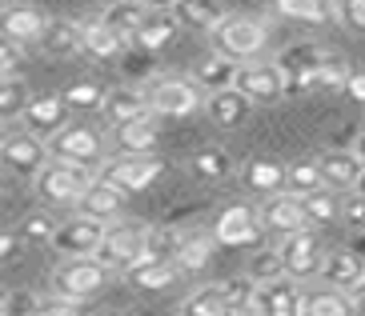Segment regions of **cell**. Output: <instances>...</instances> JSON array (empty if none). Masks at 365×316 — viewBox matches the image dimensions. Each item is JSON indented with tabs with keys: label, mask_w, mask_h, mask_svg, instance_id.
I'll use <instances>...</instances> for the list:
<instances>
[{
	"label": "cell",
	"mask_w": 365,
	"mask_h": 316,
	"mask_svg": "<svg viewBox=\"0 0 365 316\" xmlns=\"http://www.w3.org/2000/svg\"><path fill=\"white\" fill-rule=\"evenodd\" d=\"M241 316H253V312H241Z\"/></svg>",
	"instance_id": "obj_56"
},
{
	"label": "cell",
	"mask_w": 365,
	"mask_h": 316,
	"mask_svg": "<svg viewBox=\"0 0 365 316\" xmlns=\"http://www.w3.org/2000/svg\"><path fill=\"white\" fill-rule=\"evenodd\" d=\"M189 172H193L197 180H209V184H213V180H225L229 172H233V157H229L225 148L205 144L189 157Z\"/></svg>",
	"instance_id": "obj_33"
},
{
	"label": "cell",
	"mask_w": 365,
	"mask_h": 316,
	"mask_svg": "<svg viewBox=\"0 0 365 316\" xmlns=\"http://www.w3.org/2000/svg\"><path fill=\"white\" fill-rule=\"evenodd\" d=\"M181 241H185L181 228H149V236H145V256H153V260H177Z\"/></svg>",
	"instance_id": "obj_41"
},
{
	"label": "cell",
	"mask_w": 365,
	"mask_h": 316,
	"mask_svg": "<svg viewBox=\"0 0 365 316\" xmlns=\"http://www.w3.org/2000/svg\"><path fill=\"white\" fill-rule=\"evenodd\" d=\"M301 293L305 288L289 276H277V280H265V285L253 288V316H301Z\"/></svg>",
	"instance_id": "obj_15"
},
{
	"label": "cell",
	"mask_w": 365,
	"mask_h": 316,
	"mask_svg": "<svg viewBox=\"0 0 365 316\" xmlns=\"http://www.w3.org/2000/svg\"><path fill=\"white\" fill-rule=\"evenodd\" d=\"M108 280H113V268H105L97 256H65L53 268V296L85 305L97 293H105Z\"/></svg>",
	"instance_id": "obj_2"
},
{
	"label": "cell",
	"mask_w": 365,
	"mask_h": 316,
	"mask_svg": "<svg viewBox=\"0 0 365 316\" xmlns=\"http://www.w3.org/2000/svg\"><path fill=\"white\" fill-rule=\"evenodd\" d=\"M56 232V221L48 212H33V216H24L21 221V241L24 244H48Z\"/></svg>",
	"instance_id": "obj_43"
},
{
	"label": "cell",
	"mask_w": 365,
	"mask_h": 316,
	"mask_svg": "<svg viewBox=\"0 0 365 316\" xmlns=\"http://www.w3.org/2000/svg\"><path fill=\"white\" fill-rule=\"evenodd\" d=\"M93 177H97V172L85 169V164L48 160V164H44V169L33 177V189H36V196H41L44 204H53V209H68V204L76 209L81 192L93 184Z\"/></svg>",
	"instance_id": "obj_4"
},
{
	"label": "cell",
	"mask_w": 365,
	"mask_h": 316,
	"mask_svg": "<svg viewBox=\"0 0 365 316\" xmlns=\"http://www.w3.org/2000/svg\"><path fill=\"white\" fill-rule=\"evenodd\" d=\"M317 189H325V184H322V169H317V157L285 164V192L305 196V192H317Z\"/></svg>",
	"instance_id": "obj_39"
},
{
	"label": "cell",
	"mask_w": 365,
	"mask_h": 316,
	"mask_svg": "<svg viewBox=\"0 0 365 316\" xmlns=\"http://www.w3.org/2000/svg\"><path fill=\"white\" fill-rule=\"evenodd\" d=\"M61 96H65L68 112H93V108H101V100H105V88H101L97 80H73Z\"/></svg>",
	"instance_id": "obj_40"
},
{
	"label": "cell",
	"mask_w": 365,
	"mask_h": 316,
	"mask_svg": "<svg viewBox=\"0 0 365 316\" xmlns=\"http://www.w3.org/2000/svg\"><path fill=\"white\" fill-rule=\"evenodd\" d=\"M354 296L341 288H305L301 293V316H354Z\"/></svg>",
	"instance_id": "obj_28"
},
{
	"label": "cell",
	"mask_w": 365,
	"mask_h": 316,
	"mask_svg": "<svg viewBox=\"0 0 365 316\" xmlns=\"http://www.w3.org/2000/svg\"><path fill=\"white\" fill-rule=\"evenodd\" d=\"M322 285L341 288V293H354L365 280V256H357L354 248H337V253H325L322 260Z\"/></svg>",
	"instance_id": "obj_21"
},
{
	"label": "cell",
	"mask_w": 365,
	"mask_h": 316,
	"mask_svg": "<svg viewBox=\"0 0 365 316\" xmlns=\"http://www.w3.org/2000/svg\"><path fill=\"white\" fill-rule=\"evenodd\" d=\"M120 56H125L120 73L129 76V80H137V76H149L153 73V56H157V53H145V48H137V44H133V53H120Z\"/></svg>",
	"instance_id": "obj_47"
},
{
	"label": "cell",
	"mask_w": 365,
	"mask_h": 316,
	"mask_svg": "<svg viewBox=\"0 0 365 316\" xmlns=\"http://www.w3.org/2000/svg\"><path fill=\"white\" fill-rule=\"evenodd\" d=\"M354 152H357V160L365 164V128H361V132L354 137Z\"/></svg>",
	"instance_id": "obj_52"
},
{
	"label": "cell",
	"mask_w": 365,
	"mask_h": 316,
	"mask_svg": "<svg viewBox=\"0 0 365 316\" xmlns=\"http://www.w3.org/2000/svg\"><path fill=\"white\" fill-rule=\"evenodd\" d=\"M277 256H281V268L289 280H313V276L322 273V260H325V248H322V236L317 228H301V232H289V236H281L277 244Z\"/></svg>",
	"instance_id": "obj_9"
},
{
	"label": "cell",
	"mask_w": 365,
	"mask_h": 316,
	"mask_svg": "<svg viewBox=\"0 0 365 316\" xmlns=\"http://www.w3.org/2000/svg\"><path fill=\"white\" fill-rule=\"evenodd\" d=\"M333 16H337L349 32L365 36V0H333Z\"/></svg>",
	"instance_id": "obj_44"
},
{
	"label": "cell",
	"mask_w": 365,
	"mask_h": 316,
	"mask_svg": "<svg viewBox=\"0 0 365 316\" xmlns=\"http://www.w3.org/2000/svg\"><path fill=\"white\" fill-rule=\"evenodd\" d=\"M261 216L253 204H229V209L217 212L213 221V241L225 244V248H249V244L261 241Z\"/></svg>",
	"instance_id": "obj_13"
},
{
	"label": "cell",
	"mask_w": 365,
	"mask_h": 316,
	"mask_svg": "<svg viewBox=\"0 0 365 316\" xmlns=\"http://www.w3.org/2000/svg\"><path fill=\"white\" fill-rule=\"evenodd\" d=\"M48 160H53V157H48V144H44L41 137H33L29 128L0 132V169H9L12 177L33 180Z\"/></svg>",
	"instance_id": "obj_7"
},
{
	"label": "cell",
	"mask_w": 365,
	"mask_h": 316,
	"mask_svg": "<svg viewBox=\"0 0 365 316\" xmlns=\"http://www.w3.org/2000/svg\"><path fill=\"white\" fill-rule=\"evenodd\" d=\"M24 64V44L9 41L4 32H0V76H16Z\"/></svg>",
	"instance_id": "obj_45"
},
{
	"label": "cell",
	"mask_w": 365,
	"mask_h": 316,
	"mask_svg": "<svg viewBox=\"0 0 365 316\" xmlns=\"http://www.w3.org/2000/svg\"><path fill=\"white\" fill-rule=\"evenodd\" d=\"M41 53L44 56H53V60H68V56L76 53H85V24H76V21H48L44 24V36L41 41Z\"/></svg>",
	"instance_id": "obj_23"
},
{
	"label": "cell",
	"mask_w": 365,
	"mask_h": 316,
	"mask_svg": "<svg viewBox=\"0 0 365 316\" xmlns=\"http://www.w3.org/2000/svg\"><path fill=\"white\" fill-rule=\"evenodd\" d=\"M209 41H213V53L245 64V60H257V53L265 48L269 24L257 21V16H221V24L209 32Z\"/></svg>",
	"instance_id": "obj_3"
},
{
	"label": "cell",
	"mask_w": 365,
	"mask_h": 316,
	"mask_svg": "<svg viewBox=\"0 0 365 316\" xmlns=\"http://www.w3.org/2000/svg\"><path fill=\"white\" fill-rule=\"evenodd\" d=\"M317 169H322V184L329 192H354L357 177H361V160H357L354 148H333L317 157Z\"/></svg>",
	"instance_id": "obj_19"
},
{
	"label": "cell",
	"mask_w": 365,
	"mask_h": 316,
	"mask_svg": "<svg viewBox=\"0 0 365 316\" xmlns=\"http://www.w3.org/2000/svg\"><path fill=\"white\" fill-rule=\"evenodd\" d=\"M161 144V128H157V116H145V120H133V125L117 128V148L129 152V157H149Z\"/></svg>",
	"instance_id": "obj_29"
},
{
	"label": "cell",
	"mask_w": 365,
	"mask_h": 316,
	"mask_svg": "<svg viewBox=\"0 0 365 316\" xmlns=\"http://www.w3.org/2000/svg\"><path fill=\"white\" fill-rule=\"evenodd\" d=\"M161 172H165V160L157 157V152H149V157H129V152H120L117 160L101 164V177H105L108 184H117L125 196H129V192H145Z\"/></svg>",
	"instance_id": "obj_11"
},
{
	"label": "cell",
	"mask_w": 365,
	"mask_h": 316,
	"mask_svg": "<svg viewBox=\"0 0 365 316\" xmlns=\"http://www.w3.org/2000/svg\"><path fill=\"white\" fill-rule=\"evenodd\" d=\"M241 184H245V192H253L261 201L273 196V192H285V164L273 157H253L241 169Z\"/></svg>",
	"instance_id": "obj_25"
},
{
	"label": "cell",
	"mask_w": 365,
	"mask_h": 316,
	"mask_svg": "<svg viewBox=\"0 0 365 316\" xmlns=\"http://www.w3.org/2000/svg\"><path fill=\"white\" fill-rule=\"evenodd\" d=\"M329 48H322L317 41H297V44H285L273 64L285 73V96H309L313 93V76L317 68L325 64Z\"/></svg>",
	"instance_id": "obj_5"
},
{
	"label": "cell",
	"mask_w": 365,
	"mask_h": 316,
	"mask_svg": "<svg viewBox=\"0 0 365 316\" xmlns=\"http://www.w3.org/2000/svg\"><path fill=\"white\" fill-rule=\"evenodd\" d=\"M29 100H33V93H29V85L21 76H0V125L21 120Z\"/></svg>",
	"instance_id": "obj_37"
},
{
	"label": "cell",
	"mask_w": 365,
	"mask_h": 316,
	"mask_svg": "<svg viewBox=\"0 0 365 316\" xmlns=\"http://www.w3.org/2000/svg\"><path fill=\"white\" fill-rule=\"evenodd\" d=\"M125 280H129L133 288H140V293H161V288H169L177 276H181V268H177V260H153V256H140L133 268H125Z\"/></svg>",
	"instance_id": "obj_27"
},
{
	"label": "cell",
	"mask_w": 365,
	"mask_h": 316,
	"mask_svg": "<svg viewBox=\"0 0 365 316\" xmlns=\"http://www.w3.org/2000/svg\"><path fill=\"white\" fill-rule=\"evenodd\" d=\"M257 216H261V228L281 232V236L309 228V216H305V209H301L297 192H273V196H265L261 209H257Z\"/></svg>",
	"instance_id": "obj_16"
},
{
	"label": "cell",
	"mask_w": 365,
	"mask_h": 316,
	"mask_svg": "<svg viewBox=\"0 0 365 316\" xmlns=\"http://www.w3.org/2000/svg\"><path fill=\"white\" fill-rule=\"evenodd\" d=\"M301 209L309 216V228H325V224L341 221V201H337V192H329V189L305 192V196H301Z\"/></svg>",
	"instance_id": "obj_36"
},
{
	"label": "cell",
	"mask_w": 365,
	"mask_h": 316,
	"mask_svg": "<svg viewBox=\"0 0 365 316\" xmlns=\"http://www.w3.org/2000/svg\"><path fill=\"white\" fill-rule=\"evenodd\" d=\"M140 4H145V9H173L177 0H140Z\"/></svg>",
	"instance_id": "obj_53"
},
{
	"label": "cell",
	"mask_w": 365,
	"mask_h": 316,
	"mask_svg": "<svg viewBox=\"0 0 365 316\" xmlns=\"http://www.w3.org/2000/svg\"><path fill=\"white\" fill-rule=\"evenodd\" d=\"M21 253H24V241H21V232H9V228H0V264L16 260Z\"/></svg>",
	"instance_id": "obj_50"
},
{
	"label": "cell",
	"mask_w": 365,
	"mask_h": 316,
	"mask_svg": "<svg viewBox=\"0 0 365 316\" xmlns=\"http://www.w3.org/2000/svg\"><path fill=\"white\" fill-rule=\"evenodd\" d=\"M44 12L33 9V4H9V9H0V32L16 44H36L44 36Z\"/></svg>",
	"instance_id": "obj_22"
},
{
	"label": "cell",
	"mask_w": 365,
	"mask_h": 316,
	"mask_svg": "<svg viewBox=\"0 0 365 316\" xmlns=\"http://www.w3.org/2000/svg\"><path fill=\"white\" fill-rule=\"evenodd\" d=\"M213 248H217L213 232H209V236H205V232H185L181 248H177V268H181V273H201L205 264L213 260Z\"/></svg>",
	"instance_id": "obj_34"
},
{
	"label": "cell",
	"mask_w": 365,
	"mask_h": 316,
	"mask_svg": "<svg viewBox=\"0 0 365 316\" xmlns=\"http://www.w3.org/2000/svg\"><path fill=\"white\" fill-rule=\"evenodd\" d=\"M145 4L140 0H113L105 12H101V24L105 28H113L117 36H125V41H133V32L140 28V21H145Z\"/></svg>",
	"instance_id": "obj_32"
},
{
	"label": "cell",
	"mask_w": 365,
	"mask_h": 316,
	"mask_svg": "<svg viewBox=\"0 0 365 316\" xmlns=\"http://www.w3.org/2000/svg\"><path fill=\"white\" fill-rule=\"evenodd\" d=\"M273 12L285 16V21L325 24V21H333V0H273Z\"/></svg>",
	"instance_id": "obj_35"
},
{
	"label": "cell",
	"mask_w": 365,
	"mask_h": 316,
	"mask_svg": "<svg viewBox=\"0 0 365 316\" xmlns=\"http://www.w3.org/2000/svg\"><path fill=\"white\" fill-rule=\"evenodd\" d=\"M177 32H181V24H177V16L169 9H149L145 21H140V28L133 32V44L145 48V53H161L165 44H173Z\"/></svg>",
	"instance_id": "obj_26"
},
{
	"label": "cell",
	"mask_w": 365,
	"mask_h": 316,
	"mask_svg": "<svg viewBox=\"0 0 365 316\" xmlns=\"http://www.w3.org/2000/svg\"><path fill=\"white\" fill-rule=\"evenodd\" d=\"M145 96H149V108H153L157 120H161V116L181 120V116H193L197 108L205 105L201 88H197L193 80H185V76H157Z\"/></svg>",
	"instance_id": "obj_10"
},
{
	"label": "cell",
	"mask_w": 365,
	"mask_h": 316,
	"mask_svg": "<svg viewBox=\"0 0 365 316\" xmlns=\"http://www.w3.org/2000/svg\"><path fill=\"white\" fill-rule=\"evenodd\" d=\"M341 221L354 232H365V196L361 192H349V196L341 201Z\"/></svg>",
	"instance_id": "obj_48"
},
{
	"label": "cell",
	"mask_w": 365,
	"mask_h": 316,
	"mask_svg": "<svg viewBox=\"0 0 365 316\" xmlns=\"http://www.w3.org/2000/svg\"><path fill=\"white\" fill-rule=\"evenodd\" d=\"M245 276L253 280V285H265V280H277V276H285L277 248H261V253L249 260V273H245Z\"/></svg>",
	"instance_id": "obj_42"
},
{
	"label": "cell",
	"mask_w": 365,
	"mask_h": 316,
	"mask_svg": "<svg viewBox=\"0 0 365 316\" xmlns=\"http://www.w3.org/2000/svg\"><path fill=\"white\" fill-rule=\"evenodd\" d=\"M169 12L177 16L181 28H193V32H213L221 24V16H225L217 0H177Z\"/></svg>",
	"instance_id": "obj_31"
},
{
	"label": "cell",
	"mask_w": 365,
	"mask_h": 316,
	"mask_svg": "<svg viewBox=\"0 0 365 316\" xmlns=\"http://www.w3.org/2000/svg\"><path fill=\"white\" fill-rule=\"evenodd\" d=\"M36 305H41V296L36 293H9L4 296V305H0V316H33Z\"/></svg>",
	"instance_id": "obj_46"
},
{
	"label": "cell",
	"mask_w": 365,
	"mask_h": 316,
	"mask_svg": "<svg viewBox=\"0 0 365 316\" xmlns=\"http://www.w3.org/2000/svg\"><path fill=\"white\" fill-rule=\"evenodd\" d=\"M345 93L354 96L357 105H365V73H349V76H345Z\"/></svg>",
	"instance_id": "obj_51"
},
{
	"label": "cell",
	"mask_w": 365,
	"mask_h": 316,
	"mask_svg": "<svg viewBox=\"0 0 365 316\" xmlns=\"http://www.w3.org/2000/svg\"><path fill=\"white\" fill-rule=\"evenodd\" d=\"M253 112V100L241 96L237 88H221V93H209L205 96V116L213 120L217 128H241Z\"/></svg>",
	"instance_id": "obj_24"
},
{
	"label": "cell",
	"mask_w": 365,
	"mask_h": 316,
	"mask_svg": "<svg viewBox=\"0 0 365 316\" xmlns=\"http://www.w3.org/2000/svg\"><path fill=\"white\" fill-rule=\"evenodd\" d=\"M101 116H105L113 128H120V125H133V120L153 116V108H149V96L145 93L120 85V88H108L105 93V100H101Z\"/></svg>",
	"instance_id": "obj_20"
},
{
	"label": "cell",
	"mask_w": 365,
	"mask_h": 316,
	"mask_svg": "<svg viewBox=\"0 0 365 316\" xmlns=\"http://www.w3.org/2000/svg\"><path fill=\"white\" fill-rule=\"evenodd\" d=\"M44 144H48V157L53 160L85 164V169H93V172H97L101 160H105V137L88 125H65L61 132H53V137L44 140Z\"/></svg>",
	"instance_id": "obj_6"
},
{
	"label": "cell",
	"mask_w": 365,
	"mask_h": 316,
	"mask_svg": "<svg viewBox=\"0 0 365 316\" xmlns=\"http://www.w3.org/2000/svg\"><path fill=\"white\" fill-rule=\"evenodd\" d=\"M33 316H85L81 312V305L76 300H61V296H48V300H41L36 305Z\"/></svg>",
	"instance_id": "obj_49"
},
{
	"label": "cell",
	"mask_w": 365,
	"mask_h": 316,
	"mask_svg": "<svg viewBox=\"0 0 365 316\" xmlns=\"http://www.w3.org/2000/svg\"><path fill=\"white\" fill-rule=\"evenodd\" d=\"M105 228L108 224H101V221L73 216V221L56 224V232H53V241L48 244H53L61 256H97L101 241H105Z\"/></svg>",
	"instance_id": "obj_14"
},
{
	"label": "cell",
	"mask_w": 365,
	"mask_h": 316,
	"mask_svg": "<svg viewBox=\"0 0 365 316\" xmlns=\"http://www.w3.org/2000/svg\"><path fill=\"white\" fill-rule=\"evenodd\" d=\"M24 128L33 132V137L48 140L53 132H61V128L68 125V105L61 93H44V96H33L29 100V108H24Z\"/></svg>",
	"instance_id": "obj_18"
},
{
	"label": "cell",
	"mask_w": 365,
	"mask_h": 316,
	"mask_svg": "<svg viewBox=\"0 0 365 316\" xmlns=\"http://www.w3.org/2000/svg\"><path fill=\"white\" fill-rule=\"evenodd\" d=\"M125 36H117L113 28H105L101 21L85 24V53L88 56H97V60H117L120 53H125Z\"/></svg>",
	"instance_id": "obj_38"
},
{
	"label": "cell",
	"mask_w": 365,
	"mask_h": 316,
	"mask_svg": "<svg viewBox=\"0 0 365 316\" xmlns=\"http://www.w3.org/2000/svg\"><path fill=\"white\" fill-rule=\"evenodd\" d=\"M354 192H361V196H365V169H361V177H357V184H354Z\"/></svg>",
	"instance_id": "obj_54"
},
{
	"label": "cell",
	"mask_w": 365,
	"mask_h": 316,
	"mask_svg": "<svg viewBox=\"0 0 365 316\" xmlns=\"http://www.w3.org/2000/svg\"><path fill=\"white\" fill-rule=\"evenodd\" d=\"M233 88L241 96H249L253 105H277V100H285V73H281L273 60L241 64Z\"/></svg>",
	"instance_id": "obj_12"
},
{
	"label": "cell",
	"mask_w": 365,
	"mask_h": 316,
	"mask_svg": "<svg viewBox=\"0 0 365 316\" xmlns=\"http://www.w3.org/2000/svg\"><path fill=\"white\" fill-rule=\"evenodd\" d=\"M237 68H241L237 60H229V56L213 53V56H205V60L197 64V73H193V85L201 88L205 96H209V93H221V88H233V80H237Z\"/></svg>",
	"instance_id": "obj_30"
},
{
	"label": "cell",
	"mask_w": 365,
	"mask_h": 316,
	"mask_svg": "<svg viewBox=\"0 0 365 316\" xmlns=\"http://www.w3.org/2000/svg\"><path fill=\"white\" fill-rule=\"evenodd\" d=\"M0 196H4V192H0Z\"/></svg>",
	"instance_id": "obj_57"
},
{
	"label": "cell",
	"mask_w": 365,
	"mask_h": 316,
	"mask_svg": "<svg viewBox=\"0 0 365 316\" xmlns=\"http://www.w3.org/2000/svg\"><path fill=\"white\" fill-rule=\"evenodd\" d=\"M145 236H149V224H137V221H120V224H108L105 228V241L97 248V260L113 273H125L145 256Z\"/></svg>",
	"instance_id": "obj_8"
},
{
	"label": "cell",
	"mask_w": 365,
	"mask_h": 316,
	"mask_svg": "<svg viewBox=\"0 0 365 316\" xmlns=\"http://www.w3.org/2000/svg\"><path fill=\"white\" fill-rule=\"evenodd\" d=\"M253 280L249 276H229L217 285H205L181 300V316H241L253 305Z\"/></svg>",
	"instance_id": "obj_1"
},
{
	"label": "cell",
	"mask_w": 365,
	"mask_h": 316,
	"mask_svg": "<svg viewBox=\"0 0 365 316\" xmlns=\"http://www.w3.org/2000/svg\"><path fill=\"white\" fill-rule=\"evenodd\" d=\"M76 216H88V221H101V224H113L125 216V192L117 184H108L105 177H93L85 192H81V201H76Z\"/></svg>",
	"instance_id": "obj_17"
},
{
	"label": "cell",
	"mask_w": 365,
	"mask_h": 316,
	"mask_svg": "<svg viewBox=\"0 0 365 316\" xmlns=\"http://www.w3.org/2000/svg\"><path fill=\"white\" fill-rule=\"evenodd\" d=\"M4 296H9V293H4V288H0V305H4Z\"/></svg>",
	"instance_id": "obj_55"
}]
</instances>
